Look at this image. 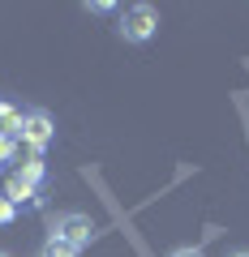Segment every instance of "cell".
Here are the masks:
<instances>
[{"label": "cell", "instance_id": "1", "mask_svg": "<svg viewBox=\"0 0 249 257\" xmlns=\"http://www.w3.org/2000/svg\"><path fill=\"white\" fill-rule=\"evenodd\" d=\"M155 30H159V9L155 5H133L120 18V39L125 43H146V39H155Z\"/></svg>", "mask_w": 249, "mask_h": 257}, {"label": "cell", "instance_id": "2", "mask_svg": "<svg viewBox=\"0 0 249 257\" xmlns=\"http://www.w3.org/2000/svg\"><path fill=\"white\" fill-rule=\"evenodd\" d=\"M52 236H60V240H69V244L86 248L95 236H99V227H95L91 214H82V210H65V214H56V219H52Z\"/></svg>", "mask_w": 249, "mask_h": 257}, {"label": "cell", "instance_id": "3", "mask_svg": "<svg viewBox=\"0 0 249 257\" xmlns=\"http://www.w3.org/2000/svg\"><path fill=\"white\" fill-rule=\"evenodd\" d=\"M56 138V120L47 116V111H26V120H22V142H26L35 155H43L47 146H52Z\"/></svg>", "mask_w": 249, "mask_h": 257}, {"label": "cell", "instance_id": "4", "mask_svg": "<svg viewBox=\"0 0 249 257\" xmlns=\"http://www.w3.org/2000/svg\"><path fill=\"white\" fill-rule=\"evenodd\" d=\"M35 193H39V189H35L30 180H22L18 172H13L9 180H5V197H9L13 206H30V202H35Z\"/></svg>", "mask_w": 249, "mask_h": 257}, {"label": "cell", "instance_id": "5", "mask_svg": "<svg viewBox=\"0 0 249 257\" xmlns=\"http://www.w3.org/2000/svg\"><path fill=\"white\" fill-rule=\"evenodd\" d=\"M18 176H22V180H30V184H35V189H39V184H43V159H39V155H30V159H22V167H18Z\"/></svg>", "mask_w": 249, "mask_h": 257}, {"label": "cell", "instance_id": "6", "mask_svg": "<svg viewBox=\"0 0 249 257\" xmlns=\"http://www.w3.org/2000/svg\"><path fill=\"white\" fill-rule=\"evenodd\" d=\"M82 248L77 244H69V240H60V236H47V244H43V257H77Z\"/></svg>", "mask_w": 249, "mask_h": 257}, {"label": "cell", "instance_id": "7", "mask_svg": "<svg viewBox=\"0 0 249 257\" xmlns=\"http://www.w3.org/2000/svg\"><path fill=\"white\" fill-rule=\"evenodd\" d=\"M13 214H18V206H13L9 197L0 193V227H5V223H13Z\"/></svg>", "mask_w": 249, "mask_h": 257}, {"label": "cell", "instance_id": "8", "mask_svg": "<svg viewBox=\"0 0 249 257\" xmlns=\"http://www.w3.org/2000/svg\"><path fill=\"white\" fill-rule=\"evenodd\" d=\"M13 155H18V138L0 133V159H13Z\"/></svg>", "mask_w": 249, "mask_h": 257}, {"label": "cell", "instance_id": "9", "mask_svg": "<svg viewBox=\"0 0 249 257\" xmlns=\"http://www.w3.org/2000/svg\"><path fill=\"white\" fill-rule=\"evenodd\" d=\"M168 257H202V248L189 244V248H176V253H168Z\"/></svg>", "mask_w": 249, "mask_h": 257}, {"label": "cell", "instance_id": "10", "mask_svg": "<svg viewBox=\"0 0 249 257\" xmlns=\"http://www.w3.org/2000/svg\"><path fill=\"white\" fill-rule=\"evenodd\" d=\"M232 257H249V253H232Z\"/></svg>", "mask_w": 249, "mask_h": 257}, {"label": "cell", "instance_id": "11", "mask_svg": "<svg viewBox=\"0 0 249 257\" xmlns=\"http://www.w3.org/2000/svg\"><path fill=\"white\" fill-rule=\"evenodd\" d=\"M0 257H9V253H0Z\"/></svg>", "mask_w": 249, "mask_h": 257}]
</instances>
